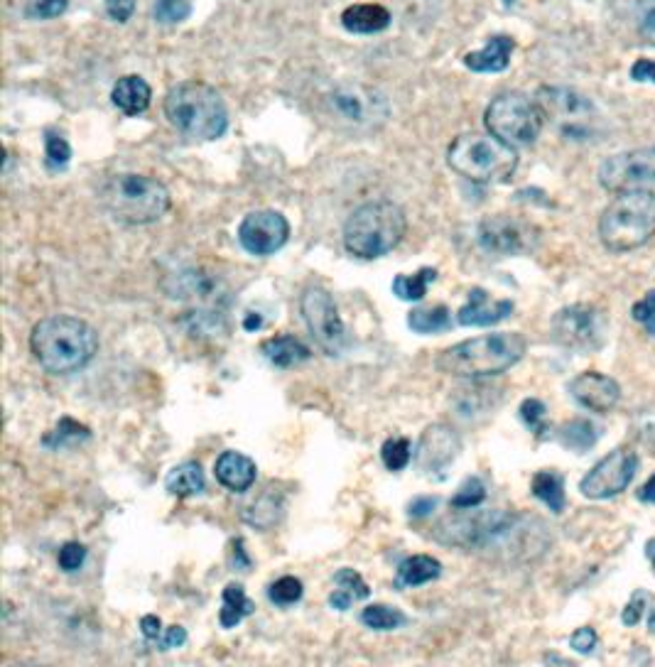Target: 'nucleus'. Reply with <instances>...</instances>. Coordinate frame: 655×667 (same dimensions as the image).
Segmentation results:
<instances>
[{"label":"nucleus","instance_id":"nucleus-36","mask_svg":"<svg viewBox=\"0 0 655 667\" xmlns=\"http://www.w3.org/2000/svg\"><path fill=\"white\" fill-rule=\"evenodd\" d=\"M435 268H420L415 275H398L393 280V295H398L405 302H418L427 295V285L435 283Z\"/></svg>","mask_w":655,"mask_h":667},{"label":"nucleus","instance_id":"nucleus-6","mask_svg":"<svg viewBox=\"0 0 655 667\" xmlns=\"http://www.w3.org/2000/svg\"><path fill=\"white\" fill-rule=\"evenodd\" d=\"M101 204L111 219L128 226H148L170 211L172 199L160 180L148 175H116L101 187Z\"/></svg>","mask_w":655,"mask_h":667},{"label":"nucleus","instance_id":"nucleus-29","mask_svg":"<svg viewBox=\"0 0 655 667\" xmlns=\"http://www.w3.org/2000/svg\"><path fill=\"white\" fill-rule=\"evenodd\" d=\"M442 574L440 560L432 555H413L408 560L400 562L398 574H395V587L398 589H415L422 584L435 582Z\"/></svg>","mask_w":655,"mask_h":667},{"label":"nucleus","instance_id":"nucleus-26","mask_svg":"<svg viewBox=\"0 0 655 667\" xmlns=\"http://www.w3.org/2000/svg\"><path fill=\"white\" fill-rule=\"evenodd\" d=\"M261 354L265 356V361H268L270 366L292 368V366H300V363L310 361L312 351H310V346L302 344L297 336L280 334V336H273V339L263 341Z\"/></svg>","mask_w":655,"mask_h":667},{"label":"nucleus","instance_id":"nucleus-24","mask_svg":"<svg viewBox=\"0 0 655 667\" xmlns=\"http://www.w3.org/2000/svg\"><path fill=\"white\" fill-rule=\"evenodd\" d=\"M341 25L351 35H376L391 25V13L378 3H356L341 13Z\"/></svg>","mask_w":655,"mask_h":667},{"label":"nucleus","instance_id":"nucleus-40","mask_svg":"<svg viewBox=\"0 0 655 667\" xmlns=\"http://www.w3.org/2000/svg\"><path fill=\"white\" fill-rule=\"evenodd\" d=\"M302 594H305V587H302L300 579L290 577V574H288V577L275 579V582L268 587L270 604L283 606V609H288V606L297 604V601L302 599Z\"/></svg>","mask_w":655,"mask_h":667},{"label":"nucleus","instance_id":"nucleus-13","mask_svg":"<svg viewBox=\"0 0 655 667\" xmlns=\"http://www.w3.org/2000/svg\"><path fill=\"white\" fill-rule=\"evenodd\" d=\"M300 312L319 349L327 356H339L346 344V329L334 297L324 287L310 285L300 297Z\"/></svg>","mask_w":655,"mask_h":667},{"label":"nucleus","instance_id":"nucleus-28","mask_svg":"<svg viewBox=\"0 0 655 667\" xmlns=\"http://www.w3.org/2000/svg\"><path fill=\"white\" fill-rule=\"evenodd\" d=\"M368 594H371V589H368L364 577H361L356 569L344 567L334 574V589L332 594H329V604H332V609L346 611L351 609L356 601L368 599Z\"/></svg>","mask_w":655,"mask_h":667},{"label":"nucleus","instance_id":"nucleus-20","mask_svg":"<svg viewBox=\"0 0 655 667\" xmlns=\"http://www.w3.org/2000/svg\"><path fill=\"white\" fill-rule=\"evenodd\" d=\"M511 300H491V295L481 287H474L469 292V302L457 312V322L462 327H491V324L503 322L511 317Z\"/></svg>","mask_w":655,"mask_h":667},{"label":"nucleus","instance_id":"nucleus-33","mask_svg":"<svg viewBox=\"0 0 655 667\" xmlns=\"http://www.w3.org/2000/svg\"><path fill=\"white\" fill-rule=\"evenodd\" d=\"M408 327L418 334H437L452 329V312L445 305L418 307L408 314Z\"/></svg>","mask_w":655,"mask_h":667},{"label":"nucleus","instance_id":"nucleus-12","mask_svg":"<svg viewBox=\"0 0 655 667\" xmlns=\"http://www.w3.org/2000/svg\"><path fill=\"white\" fill-rule=\"evenodd\" d=\"M552 339L572 351H597L606 339V314L594 305L562 307L552 317Z\"/></svg>","mask_w":655,"mask_h":667},{"label":"nucleus","instance_id":"nucleus-42","mask_svg":"<svg viewBox=\"0 0 655 667\" xmlns=\"http://www.w3.org/2000/svg\"><path fill=\"white\" fill-rule=\"evenodd\" d=\"M153 15L160 25H180L192 15V0H155Z\"/></svg>","mask_w":655,"mask_h":667},{"label":"nucleus","instance_id":"nucleus-31","mask_svg":"<svg viewBox=\"0 0 655 667\" xmlns=\"http://www.w3.org/2000/svg\"><path fill=\"white\" fill-rule=\"evenodd\" d=\"M165 488L170 496L177 498L197 496V493H202L204 488H207V479H204L202 466L197 462H184L180 466H175V469L167 474Z\"/></svg>","mask_w":655,"mask_h":667},{"label":"nucleus","instance_id":"nucleus-54","mask_svg":"<svg viewBox=\"0 0 655 667\" xmlns=\"http://www.w3.org/2000/svg\"><path fill=\"white\" fill-rule=\"evenodd\" d=\"M437 508V498L432 496H422V498H415L413 503H410V518H427L432 511Z\"/></svg>","mask_w":655,"mask_h":667},{"label":"nucleus","instance_id":"nucleus-52","mask_svg":"<svg viewBox=\"0 0 655 667\" xmlns=\"http://www.w3.org/2000/svg\"><path fill=\"white\" fill-rule=\"evenodd\" d=\"M631 79L633 81H651L655 84V59H638L631 67Z\"/></svg>","mask_w":655,"mask_h":667},{"label":"nucleus","instance_id":"nucleus-34","mask_svg":"<svg viewBox=\"0 0 655 667\" xmlns=\"http://www.w3.org/2000/svg\"><path fill=\"white\" fill-rule=\"evenodd\" d=\"M597 427L592 425L589 420H570L565 422V425L557 430V442L562 444V447L572 449V452H587V449H592L594 444H597Z\"/></svg>","mask_w":655,"mask_h":667},{"label":"nucleus","instance_id":"nucleus-3","mask_svg":"<svg viewBox=\"0 0 655 667\" xmlns=\"http://www.w3.org/2000/svg\"><path fill=\"white\" fill-rule=\"evenodd\" d=\"M525 349L528 344L518 332L484 334L449 346L437 356L435 366L454 378L498 376L516 366L525 356Z\"/></svg>","mask_w":655,"mask_h":667},{"label":"nucleus","instance_id":"nucleus-23","mask_svg":"<svg viewBox=\"0 0 655 667\" xmlns=\"http://www.w3.org/2000/svg\"><path fill=\"white\" fill-rule=\"evenodd\" d=\"M513 50H516V42H513L511 37L496 35L491 37L479 52L467 54V57H464V64H467V69H472V72L498 74L503 72V69H508Z\"/></svg>","mask_w":655,"mask_h":667},{"label":"nucleus","instance_id":"nucleus-27","mask_svg":"<svg viewBox=\"0 0 655 667\" xmlns=\"http://www.w3.org/2000/svg\"><path fill=\"white\" fill-rule=\"evenodd\" d=\"M283 511H285V496L280 491H275L273 486H268L256 501L243 506L241 518L246 520L248 525H253V528L270 530L273 525H278Z\"/></svg>","mask_w":655,"mask_h":667},{"label":"nucleus","instance_id":"nucleus-58","mask_svg":"<svg viewBox=\"0 0 655 667\" xmlns=\"http://www.w3.org/2000/svg\"><path fill=\"white\" fill-rule=\"evenodd\" d=\"M261 324H263V319L256 314V317H248L243 327H246V329H258V327H261Z\"/></svg>","mask_w":655,"mask_h":667},{"label":"nucleus","instance_id":"nucleus-56","mask_svg":"<svg viewBox=\"0 0 655 667\" xmlns=\"http://www.w3.org/2000/svg\"><path fill=\"white\" fill-rule=\"evenodd\" d=\"M231 562H234V567L241 569V572H248V567H251V557H248L246 550H243V540L241 538L234 540V550H231Z\"/></svg>","mask_w":655,"mask_h":667},{"label":"nucleus","instance_id":"nucleus-49","mask_svg":"<svg viewBox=\"0 0 655 667\" xmlns=\"http://www.w3.org/2000/svg\"><path fill=\"white\" fill-rule=\"evenodd\" d=\"M597 643H599L597 631H594V628H589V626L577 628V631L572 633V638H570V645H572V648H575L577 653H582V655H589V653H592V650L597 648Z\"/></svg>","mask_w":655,"mask_h":667},{"label":"nucleus","instance_id":"nucleus-14","mask_svg":"<svg viewBox=\"0 0 655 667\" xmlns=\"http://www.w3.org/2000/svg\"><path fill=\"white\" fill-rule=\"evenodd\" d=\"M476 238H479L481 248L486 253H494V256H525V253L535 251L540 231L538 226L518 219V216L494 214L481 221Z\"/></svg>","mask_w":655,"mask_h":667},{"label":"nucleus","instance_id":"nucleus-50","mask_svg":"<svg viewBox=\"0 0 655 667\" xmlns=\"http://www.w3.org/2000/svg\"><path fill=\"white\" fill-rule=\"evenodd\" d=\"M646 606H648V594L646 591H636V596H633L629 606L624 609V614H621V621H624L626 626H636V623L641 621Z\"/></svg>","mask_w":655,"mask_h":667},{"label":"nucleus","instance_id":"nucleus-46","mask_svg":"<svg viewBox=\"0 0 655 667\" xmlns=\"http://www.w3.org/2000/svg\"><path fill=\"white\" fill-rule=\"evenodd\" d=\"M69 0H30V8H27V15L35 20H52L59 18V15L67 10Z\"/></svg>","mask_w":655,"mask_h":667},{"label":"nucleus","instance_id":"nucleus-41","mask_svg":"<svg viewBox=\"0 0 655 667\" xmlns=\"http://www.w3.org/2000/svg\"><path fill=\"white\" fill-rule=\"evenodd\" d=\"M484 501H486L484 481H481L479 476H469V479L459 486V491L454 493L449 506H452L454 511H469V508H479Z\"/></svg>","mask_w":655,"mask_h":667},{"label":"nucleus","instance_id":"nucleus-15","mask_svg":"<svg viewBox=\"0 0 655 667\" xmlns=\"http://www.w3.org/2000/svg\"><path fill=\"white\" fill-rule=\"evenodd\" d=\"M599 182L616 194L633 189L655 192V145L606 157L604 165L599 167Z\"/></svg>","mask_w":655,"mask_h":667},{"label":"nucleus","instance_id":"nucleus-4","mask_svg":"<svg viewBox=\"0 0 655 667\" xmlns=\"http://www.w3.org/2000/svg\"><path fill=\"white\" fill-rule=\"evenodd\" d=\"M165 116L189 140H219L229 130V111L214 86L182 81L165 96Z\"/></svg>","mask_w":655,"mask_h":667},{"label":"nucleus","instance_id":"nucleus-19","mask_svg":"<svg viewBox=\"0 0 655 667\" xmlns=\"http://www.w3.org/2000/svg\"><path fill=\"white\" fill-rule=\"evenodd\" d=\"M570 395L582 408L597 412V415H606V412H611L619 405L621 385L614 378L604 376V373L587 371L579 373L575 381L570 383Z\"/></svg>","mask_w":655,"mask_h":667},{"label":"nucleus","instance_id":"nucleus-55","mask_svg":"<svg viewBox=\"0 0 655 667\" xmlns=\"http://www.w3.org/2000/svg\"><path fill=\"white\" fill-rule=\"evenodd\" d=\"M140 631H143L145 641H160V636H162L160 618L153 616V614L143 616V618H140Z\"/></svg>","mask_w":655,"mask_h":667},{"label":"nucleus","instance_id":"nucleus-53","mask_svg":"<svg viewBox=\"0 0 655 667\" xmlns=\"http://www.w3.org/2000/svg\"><path fill=\"white\" fill-rule=\"evenodd\" d=\"M187 643V631H184L182 626H170L167 628L165 636L160 638V648L162 650H172V648H180V645Z\"/></svg>","mask_w":655,"mask_h":667},{"label":"nucleus","instance_id":"nucleus-30","mask_svg":"<svg viewBox=\"0 0 655 667\" xmlns=\"http://www.w3.org/2000/svg\"><path fill=\"white\" fill-rule=\"evenodd\" d=\"M256 611V604L246 596L243 584H226L224 594H221V611H219V623L221 628H236L243 618H248Z\"/></svg>","mask_w":655,"mask_h":667},{"label":"nucleus","instance_id":"nucleus-18","mask_svg":"<svg viewBox=\"0 0 655 667\" xmlns=\"http://www.w3.org/2000/svg\"><path fill=\"white\" fill-rule=\"evenodd\" d=\"M459 452H462L459 432L445 422H435L422 432L418 452H415V464H418L422 474L442 476V471L459 457Z\"/></svg>","mask_w":655,"mask_h":667},{"label":"nucleus","instance_id":"nucleus-59","mask_svg":"<svg viewBox=\"0 0 655 667\" xmlns=\"http://www.w3.org/2000/svg\"><path fill=\"white\" fill-rule=\"evenodd\" d=\"M646 555H648V560L653 562V567H655V540H648V545H646Z\"/></svg>","mask_w":655,"mask_h":667},{"label":"nucleus","instance_id":"nucleus-35","mask_svg":"<svg viewBox=\"0 0 655 667\" xmlns=\"http://www.w3.org/2000/svg\"><path fill=\"white\" fill-rule=\"evenodd\" d=\"M491 388L484 385H474V388L457 390V398H454V412H457L462 420H474V417L486 415L491 408Z\"/></svg>","mask_w":655,"mask_h":667},{"label":"nucleus","instance_id":"nucleus-2","mask_svg":"<svg viewBox=\"0 0 655 667\" xmlns=\"http://www.w3.org/2000/svg\"><path fill=\"white\" fill-rule=\"evenodd\" d=\"M30 349L52 376H69L89 366L99 354V334L72 314H50L32 327Z\"/></svg>","mask_w":655,"mask_h":667},{"label":"nucleus","instance_id":"nucleus-44","mask_svg":"<svg viewBox=\"0 0 655 667\" xmlns=\"http://www.w3.org/2000/svg\"><path fill=\"white\" fill-rule=\"evenodd\" d=\"M89 437H91L89 427L79 425V422H74L72 417H62L57 425V430L50 432V435L45 437V444L52 449H59L67 442H79V439H89Z\"/></svg>","mask_w":655,"mask_h":667},{"label":"nucleus","instance_id":"nucleus-51","mask_svg":"<svg viewBox=\"0 0 655 667\" xmlns=\"http://www.w3.org/2000/svg\"><path fill=\"white\" fill-rule=\"evenodd\" d=\"M106 13L116 23H128L135 13V0H106Z\"/></svg>","mask_w":655,"mask_h":667},{"label":"nucleus","instance_id":"nucleus-5","mask_svg":"<svg viewBox=\"0 0 655 667\" xmlns=\"http://www.w3.org/2000/svg\"><path fill=\"white\" fill-rule=\"evenodd\" d=\"M405 231V211L391 199H376L351 211L344 224V248L361 260L381 258L400 246Z\"/></svg>","mask_w":655,"mask_h":667},{"label":"nucleus","instance_id":"nucleus-7","mask_svg":"<svg viewBox=\"0 0 655 667\" xmlns=\"http://www.w3.org/2000/svg\"><path fill=\"white\" fill-rule=\"evenodd\" d=\"M655 236V192H619L599 219V238L611 253H629Z\"/></svg>","mask_w":655,"mask_h":667},{"label":"nucleus","instance_id":"nucleus-32","mask_svg":"<svg viewBox=\"0 0 655 667\" xmlns=\"http://www.w3.org/2000/svg\"><path fill=\"white\" fill-rule=\"evenodd\" d=\"M530 491L538 501H543L552 513L565 511V479L557 471H538L533 476Z\"/></svg>","mask_w":655,"mask_h":667},{"label":"nucleus","instance_id":"nucleus-1","mask_svg":"<svg viewBox=\"0 0 655 667\" xmlns=\"http://www.w3.org/2000/svg\"><path fill=\"white\" fill-rule=\"evenodd\" d=\"M543 523L508 511H457L432 528V538L440 545L457 547L484 555H528V550H543Z\"/></svg>","mask_w":655,"mask_h":667},{"label":"nucleus","instance_id":"nucleus-10","mask_svg":"<svg viewBox=\"0 0 655 667\" xmlns=\"http://www.w3.org/2000/svg\"><path fill=\"white\" fill-rule=\"evenodd\" d=\"M535 103L543 111L545 121L567 140H592L597 135V106L575 89L565 86H540Z\"/></svg>","mask_w":655,"mask_h":667},{"label":"nucleus","instance_id":"nucleus-17","mask_svg":"<svg viewBox=\"0 0 655 667\" xmlns=\"http://www.w3.org/2000/svg\"><path fill=\"white\" fill-rule=\"evenodd\" d=\"M290 224L280 211L261 209L251 211L238 226V243L251 256L265 258L278 253L288 243Z\"/></svg>","mask_w":655,"mask_h":667},{"label":"nucleus","instance_id":"nucleus-37","mask_svg":"<svg viewBox=\"0 0 655 667\" xmlns=\"http://www.w3.org/2000/svg\"><path fill=\"white\" fill-rule=\"evenodd\" d=\"M361 623H364L366 628H371V631H395V628L408 623V616L400 609H395V606L371 604L361 611Z\"/></svg>","mask_w":655,"mask_h":667},{"label":"nucleus","instance_id":"nucleus-21","mask_svg":"<svg viewBox=\"0 0 655 667\" xmlns=\"http://www.w3.org/2000/svg\"><path fill=\"white\" fill-rule=\"evenodd\" d=\"M214 474L216 481L224 488H229V491L246 493L248 488L256 484L258 466L246 454L229 449V452H221V457L216 459Z\"/></svg>","mask_w":655,"mask_h":667},{"label":"nucleus","instance_id":"nucleus-57","mask_svg":"<svg viewBox=\"0 0 655 667\" xmlns=\"http://www.w3.org/2000/svg\"><path fill=\"white\" fill-rule=\"evenodd\" d=\"M638 498H641L643 503H653V506H655V474L646 481V486L638 491Z\"/></svg>","mask_w":655,"mask_h":667},{"label":"nucleus","instance_id":"nucleus-43","mask_svg":"<svg viewBox=\"0 0 655 667\" xmlns=\"http://www.w3.org/2000/svg\"><path fill=\"white\" fill-rule=\"evenodd\" d=\"M521 420L525 422L530 432L535 437H545V432H550V422H548V408L543 405V400L538 398H528L521 403Z\"/></svg>","mask_w":655,"mask_h":667},{"label":"nucleus","instance_id":"nucleus-39","mask_svg":"<svg viewBox=\"0 0 655 667\" xmlns=\"http://www.w3.org/2000/svg\"><path fill=\"white\" fill-rule=\"evenodd\" d=\"M381 459L388 471H403L405 466L413 462V444L405 437H391L381 447Z\"/></svg>","mask_w":655,"mask_h":667},{"label":"nucleus","instance_id":"nucleus-16","mask_svg":"<svg viewBox=\"0 0 655 667\" xmlns=\"http://www.w3.org/2000/svg\"><path fill=\"white\" fill-rule=\"evenodd\" d=\"M638 464H641V459L631 447L614 449L589 469V474L579 484V491L592 501H606V498L619 496L621 491L631 486Z\"/></svg>","mask_w":655,"mask_h":667},{"label":"nucleus","instance_id":"nucleus-47","mask_svg":"<svg viewBox=\"0 0 655 667\" xmlns=\"http://www.w3.org/2000/svg\"><path fill=\"white\" fill-rule=\"evenodd\" d=\"M638 35L655 47V0H641L638 5Z\"/></svg>","mask_w":655,"mask_h":667},{"label":"nucleus","instance_id":"nucleus-22","mask_svg":"<svg viewBox=\"0 0 655 667\" xmlns=\"http://www.w3.org/2000/svg\"><path fill=\"white\" fill-rule=\"evenodd\" d=\"M162 287H165L167 295L175 297V300L204 302V300H211V297L219 292V283H216L209 273H204V270H194V268L180 270V273L170 275V278L162 283Z\"/></svg>","mask_w":655,"mask_h":667},{"label":"nucleus","instance_id":"nucleus-38","mask_svg":"<svg viewBox=\"0 0 655 667\" xmlns=\"http://www.w3.org/2000/svg\"><path fill=\"white\" fill-rule=\"evenodd\" d=\"M72 160V145L54 130L45 133V165L50 172H62Z\"/></svg>","mask_w":655,"mask_h":667},{"label":"nucleus","instance_id":"nucleus-61","mask_svg":"<svg viewBox=\"0 0 655 667\" xmlns=\"http://www.w3.org/2000/svg\"><path fill=\"white\" fill-rule=\"evenodd\" d=\"M516 5V0H503V8H513Z\"/></svg>","mask_w":655,"mask_h":667},{"label":"nucleus","instance_id":"nucleus-45","mask_svg":"<svg viewBox=\"0 0 655 667\" xmlns=\"http://www.w3.org/2000/svg\"><path fill=\"white\" fill-rule=\"evenodd\" d=\"M84 560H86V547L81 545V542H64L62 550H59V557H57L59 569H62V572H67V574H72V572H77V569H81Z\"/></svg>","mask_w":655,"mask_h":667},{"label":"nucleus","instance_id":"nucleus-48","mask_svg":"<svg viewBox=\"0 0 655 667\" xmlns=\"http://www.w3.org/2000/svg\"><path fill=\"white\" fill-rule=\"evenodd\" d=\"M631 317L641 322L655 336V290L646 292V297L631 307Z\"/></svg>","mask_w":655,"mask_h":667},{"label":"nucleus","instance_id":"nucleus-25","mask_svg":"<svg viewBox=\"0 0 655 667\" xmlns=\"http://www.w3.org/2000/svg\"><path fill=\"white\" fill-rule=\"evenodd\" d=\"M111 101L118 111H123L126 116H140L150 108V101H153V89L143 77H135V74H128V77H121L116 81L111 91Z\"/></svg>","mask_w":655,"mask_h":667},{"label":"nucleus","instance_id":"nucleus-11","mask_svg":"<svg viewBox=\"0 0 655 667\" xmlns=\"http://www.w3.org/2000/svg\"><path fill=\"white\" fill-rule=\"evenodd\" d=\"M484 123L491 135H496L503 143L518 148V145L535 143V138H538L540 130H543L545 118L540 106L533 99L511 91V94L496 96V99L489 103V108H486L484 113Z\"/></svg>","mask_w":655,"mask_h":667},{"label":"nucleus","instance_id":"nucleus-9","mask_svg":"<svg viewBox=\"0 0 655 667\" xmlns=\"http://www.w3.org/2000/svg\"><path fill=\"white\" fill-rule=\"evenodd\" d=\"M327 116L349 133H376L391 116L388 99L364 84H339L324 96Z\"/></svg>","mask_w":655,"mask_h":667},{"label":"nucleus","instance_id":"nucleus-8","mask_svg":"<svg viewBox=\"0 0 655 667\" xmlns=\"http://www.w3.org/2000/svg\"><path fill=\"white\" fill-rule=\"evenodd\" d=\"M447 162L459 177L476 184L508 182L518 167V153L513 145L503 143L496 135L464 133L452 140Z\"/></svg>","mask_w":655,"mask_h":667},{"label":"nucleus","instance_id":"nucleus-60","mask_svg":"<svg viewBox=\"0 0 655 667\" xmlns=\"http://www.w3.org/2000/svg\"><path fill=\"white\" fill-rule=\"evenodd\" d=\"M651 633H655V606L651 609Z\"/></svg>","mask_w":655,"mask_h":667}]
</instances>
